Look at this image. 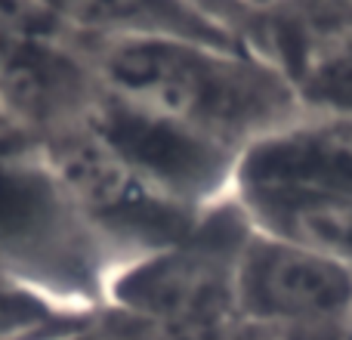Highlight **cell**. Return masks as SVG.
<instances>
[{"mask_svg":"<svg viewBox=\"0 0 352 340\" xmlns=\"http://www.w3.org/2000/svg\"><path fill=\"white\" fill-rule=\"evenodd\" d=\"M80 43L109 96L204 136L238 158L303 111L287 72L256 47L186 37Z\"/></svg>","mask_w":352,"mask_h":340,"instance_id":"1","label":"cell"},{"mask_svg":"<svg viewBox=\"0 0 352 340\" xmlns=\"http://www.w3.org/2000/svg\"><path fill=\"white\" fill-rule=\"evenodd\" d=\"M248 235V217L229 195L182 238L121 263L99 319L124 340H235V279Z\"/></svg>","mask_w":352,"mask_h":340,"instance_id":"2","label":"cell"},{"mask_svg":"<svg viewBox=\"0 0 352 340\" xmlns=\"http://www.w3.org/2000/svg\"><path fill=\"white\" fill-rule=\"evenodd\" d=\"M0 273L96 316L115 260L65 192L43 142L0 115Z\"/></svg>","mask_w":352,"mask_h":340,"instance_id":"3","label":"cell"},{"mask_svg":"<svg viewBox=\"0 0 352 340\" xmlns=\"http://www.w3.org/2000/svg\"><path fill=\"white\" fill-rule=\"evenodd\" d=\"M41 142L74 207L111 254L115 269L182 238L201 220L198 211L176 204L118 158L84 121Z\"/></svg>","mask_w":352,"mask_h":340,"instance_id":"4","label":"cell"},{"mask_svg":"<svg viewBox=\"0 0 352 340\" xmlns=\"http://www.w3.org/2000/svg\"><path fill=\"white\" fill-rule=\"evenodd\" d=\"M235 310L254 340H346L352 269L250 229L238 257Z\"/></svg>","mask_w":352,"mask_h":340,"instance_id":"5","label":"cell"},{"mask_svg":"<svg viewBox=\"0 0 352 340\" xmlns=\"http://www.w3.org/2000/svg\"><path fill=\"white\" fill-rule=\"evenodd\" d=\"M99 84V81H96ZM84 124L140 176L188 211L204 213L232 195L238 155L155 115L109 96L99 87Z\"/></svg>","mask_w":352,"mask_h":340,"instance_id":"6","label":"cell"},{"mask_svg":"<svg viewBox=\"0 0 352 340\" xmlns=\"http://www.w3.org/2000/svg\"><path fill=\"white\" fill-rule=\"evenodd\" d=\"M235 186L352 192V121L303 109L297 118L244 149L235 167Z\"/></svg>","mask_w":352,"mask_h":340,"instance_id":"7","label":"cell"},{"mask_svg":"<svg viewBox=\"0 0 352 340\" xmlns=\"http://www.w3.org/2000/svg\"><path fill=\"white\" fill-rule=\"evenodd\" d=\"M34 3L80 41L186 37L226 47H256L254 37L210 12L201 0H34Z\"/></svg>","mask_w":352,"mask_h":340,"instance_id":"8","label":"cell"},{"mask_svg":"<svg viewBox=\"0 0 352 340\" xmlns=\"http://www.w3.org/2000/svg\"><path fill=\"white\" fill-rule=\"evenodd\" d=\"M250 229L352 269V192L306 186H235Z\"/></svg>","mask_w":352,"mask_h":340,"instance_id":"9","label":"cell"},{"mask_svg":"<svg viewBox=\"0 0 352 340\" xmlns=\"http://www.w3.org/2000/svg\"><path fill=\"white\" fill-rule=\"evenodd\" d=\"M303 109L352 121V34L316 37L275 50Z\"/></svg>","mask_w":352,"mask_h":340,"instance_id":"10","label":"cell"},{"mask_svg":"<svg viewBox=\"0 0 352 340\" xmlns=\"http://www.w3.org/2000/svg\"><path fill=\"white\" fill-rule=\"evenodd\" d=\"M352 34V0H285L256 22V47L266 56L287 43Z\"/></svg>","mask_w":352,"mask_h":340,"instance_id":"11","label":"cell"},{"mask_svg":"<svg viewBox=\"0 0 352 340\" xmlns=\"http://www.w3.org/2000/svg\"><path fill=\"white\" fill-rule=\"evenodd\" d=\"M87 319L0 273V340H47Z\"/></svg>","mask_w":352,"mask_h":340,"instance_id":"12","label":"cell"},{"mask_svg":"<svg viewBox=\"0 0 352 340\" xmlns=\"http://www.w3.org/2000/svg\"><path fill=\"white\" fill-rule=\"evenodd\" d=\"M56 28H62V25H56L34 0H0V56H6L31 37Z\"/></svg>","mask_w":352,"mask_h":340,"instance_id":"13","label":"cell"},{"mask_svg":"<svg viewBox=\"0 0 352 340\" xmlns=\"http://www.w3.org/2000/svg\"><path fill=\"white\" fill-rule=\"evenodd\" d=\"M232 6L238 10V16L244 19V22L250 25V31H254V41H256V22L260 19H266L272 10H278L285 0H229Z\"/></svg>","mask_w":352,"mask_h":340,"instance_id":"14","label":"cell"},{"mask_svg":"<svg viewBox=\"0 0 352 340\" xmlns=\"http://www.w3.org/2000/svg\"><path fill=\"white\" fill-rule=\"evenodd\" d=\"M201 3H204L210 12H217L219 19H226V22H229V25H235V28H241L248 37H254V31H250V25L244 22L241 16H238V10L229 3V0H201ZM254 43H256V41H254Z\"/></svg>","mask_w":352,"mask_h":340,"instance_id":"15","label":"cell"},{"mask_svg":"<svg viewBox=\"0 0 352 340\" xmlns=\"http://www.w3.org/2000/svg\"><path fill=\"white\" fill-rule=\"evenodd\" d=\"M87 322H90V319H87ZM80 325H84V322H80ZM74 328H78V325H74ZM68 331H72V328H68ZM62 334H65V331H62ZM62 334H53V337H47V340H59Z\"/></svg>","mask_w":352,"mask_h":340,"instance_id":"16","label":"cell"},{"mask_svg":"<svg viewBox=\"0 0 352 340\" xmlns=\"http://www.w3.org/2000/svg\"><path fill=\"white\" fill-rule=\"evenodd\" d=\"M235 340H254V337H248V334H244V331H241V334H238Z\"/></svg>","mask_w":352,"mask_h":340,"instance_id":"17","label":"cell"},{"mask_svg":"<svg viewBox=\"0 0 352 340\" xmlns=\"http://www.w3.org/2000/svg\"><path fill=\"white\" fill-rule=\"evenodd\" d=\"M346 340H352V331H349V337H346Z\"/></svg>","mask_w":352,"mask_h":340,"instance_id":"18","label":"cell"},{"mask_svg":"<svg viewBox=\"0 0 352 340\" xmlns=\"http://www.w3.org/2000/svg\"><path fill=\"white\" fill-rule=\"evenodd\" d=\"M0 115H3V109H0Z\"/></svg>","mask_w":352,"mask_h":340,"instance_id":"19","label":"cell"}]
</instances>
